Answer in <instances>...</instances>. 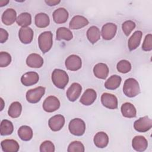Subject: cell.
<instances>
[{"label": "cell", "instance_id": "6da1fadb", "mask_svg": "<svg viewBox=\"0 0 152 152\" xmlns=\"http://www.w3.org/2000/svg\"><path fill=\"white\" fill-rule=\"evenodd\" d=\"M51 78L53 84L60 89H64L69 81L67 73L61 69H55L52 72Z\"/></svg>", "mask_w": 152, "mask_h": 152}, {"label": "cell", "instance_id": "7a4b0ae2", "mask_svg": "<svg viewBox=\"0 0 152 152\" xmlns=\"http://www.w3.org/2000/svg\"><path fill=\"white\" fill-rule=\"evenodd\" d=\"M140 91V86L138 81L133 78L126 79L123 86V92L128 97H134L137 96Z\"/></svg>", "mask_w": 152, "mask_h": 152}, {"label": "cell", "instance_id": "3957f363", "mask_svg": "<svg viewBox=\"0 0 152 152\" xmlns=\"http://www.w3.org/2000/svg\"><path fill=\"white\" fill-rule=\"evenodd\" d=\"M38 43L40 50L43 53L49 51L53 45V34L52 32L46 31L42 33L38 37Z\"/></svg>", "mask_w": 152, "mask_h": 152}, {"label": "cell", "instance_id": "277c9868", "mask_svg": "<svg viewBox=\"0 0 152 152\" xmlns=\"http://www.w3.org/2000/svg\"><path fill=\"white\" fill-rule=\"evenodd\" d=\"M68 129L71 134L75 136L83 135L86 131V124L80 118L72 119L68 125Z\"/></svg>", "mask_w": 152, "mask_h": 152}, {"label": "cell", "instance_id": "5b68a950", "mask_svg": "<svg viewBox=\"0 0 152 152\" xmlns=\"http://www.w3.org/2000/svg\"><path fill=\"white\" fill-rule=\"evenodd\" d=\"M45 87L39 86L28 90L26 94V100L30 103H36L45 94Z\"/></svg>", "mask_w": 152, "mask_h": 152}, {"label": "cell", "instance_id": "8992f818", "mask_svg": "<svg viewBox=\"0 0 152 152\" xmlns=\"http://www.w3.org/2000/svg\"><path fill=\"white\" fill-rule=\"evenodd\" d=\"M152 126V121L147 116H145L136 120L134 123V128L139 132H145Z\"/></svg>", "mask_w": 152, "mask_h": 152}, {"label": "cell", "instance_id": "52a82bcc", "mask_svg": "<svg viewBox=\"0 0 152 152\" xmlns=\"http://www.w3.org/2000/svg\"><path fill=\"white\" fill-rule=\"evenodd\" d=\"M42 107L43 110L46 112H53L59 108L60 102L56 97L49 96L44 100Z\"/></svg>", "mask_w": 152, "mask_h": 152}, {"label": "cell", "instance_id": "ba28073f", "mask_svg": "<svg viewBox=\"0 0 152 152\" xmlns=\"http://www.w3.org/2000/svg\"><path fill=\"white\" fill-rule=\"evenodd\" d=\"M101 102L103 106L109 109H116L118 107L117 97L110 93H103L101 96Z\"/></svg>", "mask_w": 152, "mask_h": 152}, {"label": "cell", "instance_id": "9c48e42d", "mask_svg": "<svg viewBox=\"0 0 152 152\" xmlns=\"http://www.w3.org/2000/svg\"><path fill=\"white\" fill-rule=\"evenodd\" d=\"M65 65L68 70L75 71L80 69L82 66V61L80 56L76 55H71L65 60Z\"/></svg>", "mask_w": 152, "mask_h": 152}, {"label": "cell", "instance_id": "30bf717a", "mask_svg": "<svg viewBox=\"0 0 152 152\" xmlns=\"http://www.w3.org/2000/svg\"><path fill=\"white\" fill-rule=\"evenodd\" d=\"M116 31L117 26L115 24L107 23L103 26L100 33L104 40H109L115 37Z\"/></svg>", "mask_w": 152, "mask_h": 152}, {"label": "cell", "instance_id": "8fae6325", "mask_svg": "<svg viewBox=\"0 0 152 152\" xmlns=\"http://www.w3.org/2000/svg\"><path fill=\"white\" fill-rule=\"evenodd\" d=\"M81 91V86L78 83H74L67 89L66 97L70 102H75L80 96Z\"/></svg>", "mask_w": 152, "mask_h": 152}, {"label": "cell", "instance_id": "7c38bea8", "mask_svg": "<svg viewBox=\"0 0 152 152\" xmlns=\"http://www.w3.org/2000/svg\"><path fill=\"white\" fill-rule=\"evenodd\" d=\"M65 124V118L62 115H56L51 117L48 121V125L53 131L61 130Z\"/></svg>", "mask_w": 152, "mask_h": 152}, {"label": "cell", "instance_id": "4fadbf2b", "mask_svg": "<svg viewBox=\"0 0 152 152\" xmlns=\"http://www.w3.org/2000/svg\"><path fill=\"white\" fill-rule=\"evenodd\" d=\"M39 80V74L33 71L24 74L21 77V82L24 86H31L36 84Z\"/></svg>", "mask_w": 152, "mask_h": 152}, {"label": "cell", "instance_id": "5bb4252c", "mask_svg": "<svg viewBox=\"0 0 152 152\" xmlns=\"http://www.w3.org/2000/svg\"><path fill=\"white\" fill-rule=\"evenodd\" d=\"M34 36L33 30L28 27H21L18 31V37L21 43L29 44L31 42Z\"/></svg>", "mask_w": 152, "mask_h": 152}, {"label": "cell", "instance_id": "9a60e30c", "mask_svg": "<svg viewBox=\"0 0 152 152\" xmlns=\"http://www.w3.org/2000/svg\"><path fill=\"white\" fill-rule=\"evenodd\" d=\"M97 98L96 91L92 88L87 89L81 96L80 102L83 105L90 106L92 104Z\"/></svg>", "mask_w": 152, "mask_h": 152}, {"label": "cell", "instance_id": "2e32d148", "mask_svg": "<svg viewBox=\"0 0 152 152\" xmlns=\"http://www.w3.org/2000/svg\"><path fill=\"white\" fill-rule=\"evenodd\" d=\"M132 147L137 151H144L148 147V141L144 137L137 135L134 137L132 139Z\"/></svg>", "mask_w": 152, "mask_h": 152}, {"label": "cell", "instance_id": "e0dca14e", "mask_svg": "<svg viewBox=\"0 0 152 152\" xmlns=\"http://www.w3.org/2000/svg\"><path fill=\"white\" fill-rule=\"evenodd\" d=\"M88 23L89 21L86 17L77 15L72 17L69 22V27L72 30H78L86 26Z\"/></svg>", "mask_w": 152, "mask_h": 152}, {"label": "cell", "instance_id": "ac0fdd59", "mask_svg": "<svg viewBox=\"0 0 152 152\" xmlns=\"http://www.w3.org/2000/svg\"><path fill=\"white\" fill-rule=\"evenodd\" d=\"M43 62V58L37 53H31L26 59V64L30 68H39L42 66Z\"/></svg>", "mask_w": 152, "mask_h": 152}, {"label": "cell", "instance_id": "d6986e66", "mask_svg": "<svg viewBox=\"0 0 152 152\" xmlns=\"http://www.w3.org/2000/svg\"><path fill=\"white\" fill-rule=\"evenodd\" d=\"M1 146L4 152H17L20 148L18 142L12 139H6L2 141Z\"/></svg>", "mask_w": 152, "mask_h": 152}, {"label": "cell", "instance_id": "ffe728a7", "mask_svg": "<svg viewBox=\"0 0 152 152\" xmlns=\"http://www.w3.org/2000/svg\"><path fill=\"white\" fill-rule=\"evenodd\" d=\"M68 16V12L64 8H59L53 12V21L57 24H63L66 22Z\"/></svg>", "mask_w": 152, "mask_h": 152}, {"label": "cell", "instance_id": "44dd1931", "mask_svg": "<svg viewBox=\"0 0 152 152\" xmlns=\"http://www.w3.org/2000/svg\"><path fill=\"white\" fill-rule=\"evenodd\" d=\"M109 68L104 63H98L93 68V73L96 77L100 79H106L109 74Z\"/></svg>", "mask_w": 152, "mask_h": 152}, {"label": "cell", "instance_id": "7402d4cb", "mask_svg": "<svg viewBox=\"0 0 152 152\" xmlns=\"http://www.w3.org/2000/svg\"><path fill=\"white\" fill-rule=\"evenodd\" d=\"M93 142L97 147L100 148H105L109 143V137L104 132H99L94 135Z\"/></svg>", "mask_w": 152, "mask_h": 152}, {"label": "cell", "instance_id": "603a6c76", "mask_svg": "<svg viewBox=\"0 0 152 152\" xmlns=\"http://www.w3.org/2000/svg\"><path fill=\"white\" fill-rule=\"evenodd\" d=\"M17 18V12L15 10L12 8H8L3 12L1 20L4 24L10 26L15 21Z\"/></svg>", "mask_w": 152, "mask_h": 152}, {"label": "cell", "instance_id": "cb8c5ba5", "mask_svg": "<svg viewBox=\"0 0 152 152\" xmlns=\"http://www.w3.org/2000/svg\"><path fill=\"white\" fill-rule=\"evenodd\" d=\"M142 36V33L140 30H137L132 34L128 42V46L129 50H134L139 46L141 43Z\"/></svg>", "mask_w": 152, "mask_h": 152}, {"label": "cell", "instance_id": "d4e9b609", "mask_svg": "<svg viewBox=\"0 0 152 152\" xmlns=\"http://www.w3.org/2000/svg\"><path fill=\"white\" fill-rule=\"evenodd\" d=\"M121 111L124 117L132 118L136 116L137 110L135 106L129 102H126L122 104Z\"/></svg>", "mask_w": 152, "mask_h": 152}, {"label": "cell", "instance_id": "484cf974", "mask_svg": "<svg viewBox=\"0 0 152 152\" xmlns=\"http://www.w3.org/2000/svg\"><path fill=\"white\" fill-rule=\"evenodd\" d=\"M100 31L99 28L94 26H91L87 31V37L91 44L96 43L100 39Z\"/></svg>", "mask_w": 152, "mask_h": 152}, {"label": "cell", "instance_id": "4316f807", "mask_svg": "<svg viewBox=\"0 0 152 152\" xmlns=\"http://www.w3.org/2000/svg\"><path fill=\"white\" fill-rule=\"evenodd\" d=\"M35 25L39 28H45L50 23L49 17L46 13L40 12L36 15L34 18Z\"/></svg>", "mask_w": 152, "mask_h": 152}, {"label": "cell", "instance_id": "83f0119b", "mask_svg": "<svg viewBox=\"0 0 152 152\" xmlns=\"http://www.w3.org/2000/svg\"><path fill=\"white\" fill-rule=\"evenodd\" d=\"M32 129L27 125H23L18 129V135L19 138L24 141H30L33 137Z\"/></svg>", "mask_w": 152, "mask_h": 152}, {"label": "cell", "instance_id": "f1b7e54d", "mask_svg": "<svg viewBox=\"0 0 152 152\" xmlns=\"http://www.w3.org/2000/svg\"><path fill=\"white\" fill-rule=\"evenodd\" d=\"M56 39L57 40H65L66 41L71 40L73 38V34L71 31L65 27H61L57 29Z\"/></svg>", "mask_w": 152, "mask_h": 152}, {"label": "cell", "instance_id": "f546056e", "mask_svg": "<svg viewBox=\"0 0 152 152\" xmlns=\"http://www.w3.org/2000/svg\"><path fill=\"white\" fill-rule=\"evenodd\" d=\"M122 78L120 76L118 75H113L106 81L104 87L108 90H115L119 87Z\"/></svg>", "mask_w": 152, "mask_h": 152}, {"label": "cell", "instance_id": "4dcf8cb0", "mask_svg": "<svg viewBox=\"0 0 152 152\" xmlns=\"http://www.w3.org/2000/svg\"><path fill=\"white\" fill-rule=\"evenodd\" d=\"M22 106L18 102H12L8 109V114L12 118H18L21 113Z\"/></svg>", "mask_w": 152, "mask_h": 152}, {"label": "cell", "instance_id": "1f68e13d", "mask_svg": "<svg viewBox=\"0 0 152 152\" xmlns=\"http://www.w3.org/2000/svg\"><path fill=\"white\" fill-rule=\"evenodd\" d=\"M14 130V126L12 123L7 119H4L1 122L0 125V133L1 135H11Z\"/></svg>", "mask_w": 152, "mask_h": 152}, {"label": "cell", "instance_id": "d6a6232c", "mask_svg": "<svg viewBox=\"0 0 152 152\" xmlns=\"http://www.w3.org/2000/svg\"><path fill=\"white\" fill-rule=\"evenodd\" d=\"M16 22L21 27H28L31 23V16L28 12H22L17 17Z\"/></svg>", "mask_w": 152, "mask_h": 152}, {"label": "cell", "instance_id": "836d02e7", "mask_svg": "<svg viewBox=\"0 0 152 152\" xmlns=\"http://www.w3.org/2000/svg\"><path fill=\"white\" fill-rule=\"evenodd\" d=\"M117 70L122 74L129 72L131 69V64L127 60H121L118 62L116 65Z\"/></svg>", "mask_w": 152, "mask_h": 152}, {"label": "cell", "instance_id": "e575fe53", "mask_svg": "<svg viewBox=\"0 0 152 152\" xmlns=\"http://www.w3.org/2000/svg\"><path fill=\"white\" fill-rule=\"evenodd\" d=\"M85 151L84 146L83 143L78 141L71 142L67 149L68 152H84Z\"/></svg>", "mask_w": 152, "mask_h": 152}, {"label": "cell", "instance_id": "d590c367", "mask_svg": "<svg viewBox=\"0 0 152 152\" xmlns=\"http://www.w3.org/2000/svg\"><path fill=\"white\" fill-rule=\"evenodd\" d=\"M135 23L132 20H127L122 24V29L125 36H128L135 28Z\"/></svg>", "mask_w": 152, "mask_h": 152}, {"label": "cell", "instance_id": "8d00e7d4", "mask_svg": "<svg viewBox=\"0 0 152 152\" xmlns=\"http://www.w3.org/2000/svg\"><path fill=\"white\" fill-rule=\"evenodd\" d=\"M11 62V55L6 52H1L0 53V66L1 68L7 67Z\"/></svg>", "mask_w": 152, "mask_h": 152}, {"label": "cell", "instance_id": "74e56055", "mask_svg": "<svg viewBox=\"0 0 152 152\" xmlns=\"http://www.w3.org/2000/svg\"><path fill=\"white\" fill-rule=\"evenodd\" d=\"M40 152H54L55 145L54 144L49 140L43 141L40 145Z\"/></svg>", "mask_w": 152, "mask_h": 152}, {"label": "cell", "instance_id": "f35d334b", "mask_svg": "<svg viewBox=\"0 0 152 152\" xmlns=\"http://www.w3.org/2000/svg\"><path fill=\"white\" fill-rule=\"evenodd\" d=\"M142 49L144 51H150L152 50V35L151 34H148L145 36L144 40Z\"/></svg>", "mask_w": 152, "mask_h": 152}, {"label": "cell", "instance_id": "ab89813d", "mask_svg": "<svg viewBox=\"0 0 152 152\" xmlns=\"http://www.w3.org/2000/svg\"><path fill=\"white\" fill-rule=\"evenodd\" d=\"M8 38V33L7 30L2 28H0V42L1 43H5Z\"/></svg>", "mask_w": 152, "mask_h": 152}, {"label": "cell", "instance_id": "60d3db41", "mask_svg": "<svg viewBox=\"0 0 152 152\" xmlns=\"http://www.w3.org/2000/svg\"><path fill=\"white\" fill-rule=\"evenodd\" d=\"M45 3L49 5V6H55L57 4H58L59 3H60V1H52V0H49V1H45Z\"/></svg>", "mask_w": 152, "mask_h": 152}, {"label": "cell", "instance_id": "b9f144b4", "mask_svg": "<svg viewBox=\"0 0 152 152\" xmlns=\"http://www.w3.org/2000/svg\"><path fill=\"white\" fill-rule=\"evenodd\" d=\"M9 2V1H4V0H2L0 1V7H4L5 5H6Z\"/></svg>", "mask_w": 152, "mask_h": 152}, {"label": "cell", "instance_id": "7bdbcfd3", "mask_svg": "<svg viewBox=\"0 0 152 152\" xmlns=\"http://www.w3.org/2000/svg\"><path fill=\"white\" fill-rule=\"evenodd\" d=\"M1 110H3V109H4V105H5V103H4V100L2 99V98H1Z\"/></svg>", "mask_w": 152, "mask_h": 152}]
</instances>
